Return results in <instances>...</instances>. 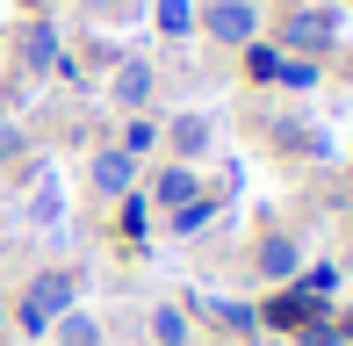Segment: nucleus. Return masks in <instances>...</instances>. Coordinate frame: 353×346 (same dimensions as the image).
Masks as SVG:
<instances>
[{"label": "nucleus", "instance_id": "nucleus-17", "mask_svg": "<svg viewBox=\"0 0 353 346\" xmlns=\"http://www.w3.org/2000/svg\"><path fill=\"white\" fill-rule=\"evenodd\" d=\"M116 202H123V210H116V224L130 231V238H144V224H152V202H144V195H116Z\"/></svg>", "mask_w": 353, "mask_h": 346}, {"label": "nucleus", "instance_id": "nucleus-11", "mask_svg": "<svg viewBox=\"0 0 353 346\" xmlns=\"http://www.w3.org/2000/svg\"><path fill=\"white\" fill-rule=\"evenodd\" d=\"M173 152H181V159H202V152H210V123L181 116V123H173Z\"/></svg>", "mask_w": 353, "mask_h": 346}, {"label": "nucleus", "instance_id": "nucleus-21", "mask_svg": "<svg viewBox=\"0 0 353 346\" xmlns=\"http://www.w3.org/2000/svg\"><path fill=\"white\" fill-rule=\"evenodd\" d=\"M8 152H14V123L0 116V159H8Z\"/></svg>", "mask_w": 353, "mask_h": 346}, {"label": "nucleus", "instance_id": "nucleus-23", "mask_svg": "<svg viewBox=\"0 0 353 346\" xmlns=\"http://www.w3.org/2000/svg\"><path fill=\"white\" fill-rule=\"evenodd\" d=\"M0 325H8V303H0Z\"/></svg>", "mask_w": 353, "mask_h": 346}, {"label": "nucleus", "instance_id": "nucleus-3", "mask_svg": "<svg viewBox=\"0 0 353 346\" xmlns=\"http://www.w3.org/2000/svg\"><path fill=\"white\" fill-rule=\"evenodd\" d=\"M210 37L216 43H252V0H216L210 8Z\"/></svg>", "mask_w": 353, "mask_h": 346}, {"label": "nucleus", "instance_id": "nucleus-12", "mask_svg": "<svg viewBox=\"0 0 353 346\" xmlns=\"http://www.w3.org/2000/svg\"><path fill=\"white\" fill-rule=\"evenodd\" d=\"M152 339H159V346H188V310H181V303L152 310Z\"/></svg>", "mask_w": 353, "mask_h": 346}, {"label": "nucleus", "instance_id": "nucleus-4", "mask_svg": "<svg viewBox=\"0 0 353 346\" xmlns=\"http://www.w3.org/2000/svg\"><path fill=\"white\" fill-rule=\"evenodd\" d=\"M130 181H137V166H130V152H123V145L94 152V187H101V195H130Z\"/></svg>", "mask_w": 353, "mask_h": 346}, {"label": "nucleus", "instance_id": "nucleus-8", "mask_svg": "<svg viewBox=\"0 0 353 346\" xmlns=\"http://www.w3.org/2000/svg\"><path fill=\"white\" fill-rule=\"evenodd\" d=\"M116 101L130 108V116H137L144 101H152V65H144V58H137V65H123V72H116Z\"/></svg>", "mask_w": 353, "mask_h": 346}, {"label": "nucleus", "instance_id": "nucleus-5", "mask_svg": "<svg viewBox=\"0 0 353 346\" xmlns=\"http://www.w3.org/2000/svg\"><path fill=\"white\" fill-rule=\"evenodd\" d=\"M29 303H37L43 318H65V310H72V274H58V267L37 274V281H29Z\"/></svg>", "mask_w": 353, "mask_h": 346}, {"label": "nucleus", "instance_id": "nucleus-15", "mask_svg": "<svg viewBox=\"0 0 353 346\" xmlns=\"http://www.w3.org/2000/svg\"><path fill=\"white\" fill-rule=\"evenodd\" d=\"M58 210H65V202H58V181H37V195H29V224L51 231V224H58Z\"/></svg>", "mask_w": 353, "mask_h": 346}, {"label": "nucleus", "instance_id": "nucleus-16", "mask_svg": "<svg viewBox=\"0 0 353 346\" xmlns=\"http://www.w3.org/2000/svg\"><path fill=\"white\" fill-rule=\"evenodd\" d=\"M245 72L252 80H281V51L274 43H245Z\"/></svg>", "mask_w": 353, "mask_h": 346}, {"label": "nucleus", "instance_id": "nucleus-7", "mask_svg": "<svg viewBox=\"0 0 353 346\" xmlns=\"http://www.w3.org/2000/svg\"><path fill=\"white\" fill-rule=\"evenodd\" d=\"M152 202H166V210H188V202H195V173L188 166H166L152 181Z\"/></svg>", "mask_w": 353, "mask_h": 346}, {"label": "nucleus", "instance_id": "nucleus-9", "mask_svg": "<svg viewBox=\"0 0 353 346\" xmlns=\"http://www.w3.org/2000/svg\"><path fill=\"white\" fill-rule=\"evenodd\" d=\"M310 303H317V296H303V289H281L274 303H267V325H281V332H296V325H303V310H310Z\"/></svg>", "mask_w": 353, "mask_h": 346}, {"label": "nucleus", "instance_id": "nucleus-20", "mask_svg": "<svg viewBox=\"0 0 353 346\" xmlns=\"http://www.w3.org/2000/svg\"><path fill=\"white\" fill-rule=\"evenodd\" d=\"M210 318H223L231 332H252V310L245 303H210Z\"/></svg>", "mask_w": 353, "mask_h": 346}, {"label": "nucleus", "instance_id": "nucleus-1", "mask_svg": "<svg viewBox=\"0 0 353 346\" xmlns=\"http://www.w3.org/2000/svg\"><path fill=\"white\" fill-rule=\"evenodd\" d=\"M252 274H260V281H296V274H303V253H296V238L267 231V238L252 245Z\"/></svg>", "mask_w": 353, "mask_h": 346}, {"label": "nucleus", "instance_id": "nucleus-2", "mask_svg": "<svg viewBox=\"0 0 353 346\" xmlns=\"http://www.w3.org/2000/svg\"><path fill=\"white\" fill-rule=\"evenodd\" d=\"M281 43H296V51H332V43H339V22H332V14H288Z\"/></svg>", "mask_w": 353, "mask_h": 346}, {"label": "nucleus", "instance_id": "nucleus-18", "mask_svg": "<svg viewBox=\"0 0 353 346\" xmlns=\"http://www.w3.org/2000/svg\"><path fill=\"white\" fill-rule=\"evenodd\" d=\"M152 145H159V123L130 116V130H123V152H130V159H137V152H152Z\"/></svg>", "mask_w": 353, "mask_h": 346}, {"label": "nucleus", "instance_id": "nucleus-13", "mask_svg": "<svg viewBox=\"0 0 353 346\" xmlns=\"http://www.w3.org/2000/svg\"><path fill=\"white\" fill-rule=\"evenodd\" d=\"M58 346H101V325H94L87 310H65V318H58Z\"/></svg>", "mask_w": 353, "mask_h": 346}, {"label": "nucleus", "instance_id": "nucleus-6", "mask_svg": "<svg viewBox=\"0 0 353 346\" xmlns=\"http://www.w3.org/2000/svg\"><path fill=\"white\" fill-rule=\"evenodd\" d=\"M22 65H29V72H51V65H58V37H51V22H29V29H22Z\"/></svg>", "mask_w": 353, "mask_h": 346}, {"label": "nucleus", "instance_id": "nucleus-10", "mask_svg": "<svg viewBox=\"0 0 353 346\" xmlns=\"http://www.w3.org/2000/svg\"><path fill=\"white\" fill-rule=\"evenodd\" d=\"M296 339H303V346H346V339H339V325L325 318V303H310V310H303V325H296Z\"/></svg>", "mask_w": 353, "mask_h": 346}, {"label": "nucleus", "instance_id": "nucleus-14", "mask_svg": "<svg viewBox=\"0 0 353 346\" xmlns=\"http://www.w3.org/2000/svg\"><path fill=\"white\" fill-rule=\"evenodd\" d=\"M152 22L166 29V37H188V29H195V0H159Z\"/></svg>", "mask_w": 353, "mask_h": 346}, {"label": "nucleus", "instance_id": "nucleus-19", "mask_svg": "<svg viewBox=\"0 0 353 346\" xmlns=\"http://www.w3.org/2000/svg\"><path fill=\"white\" fill-rule=\"evenodd\" d=\"M202 224H210V202H202V195H195V202H188V210H173V231H188V238H195V231H202Z\"/></svg>", "mask_w": 353, "mask_h": 346}, {"label": "nucleus", "instance_id": "nucleus-22", "mask_svg": "<svg viewBox=\"0 0 353 346\" xmlns=\"http://www.w3.org/2000/svg\"><path fill=\"white\" fill-rule=\"evenodd\" d=\"M339 339H346V346H353V325H339Z\"/></svg>", "mask_w": 353, "mask_h": 346}]
</instances>
